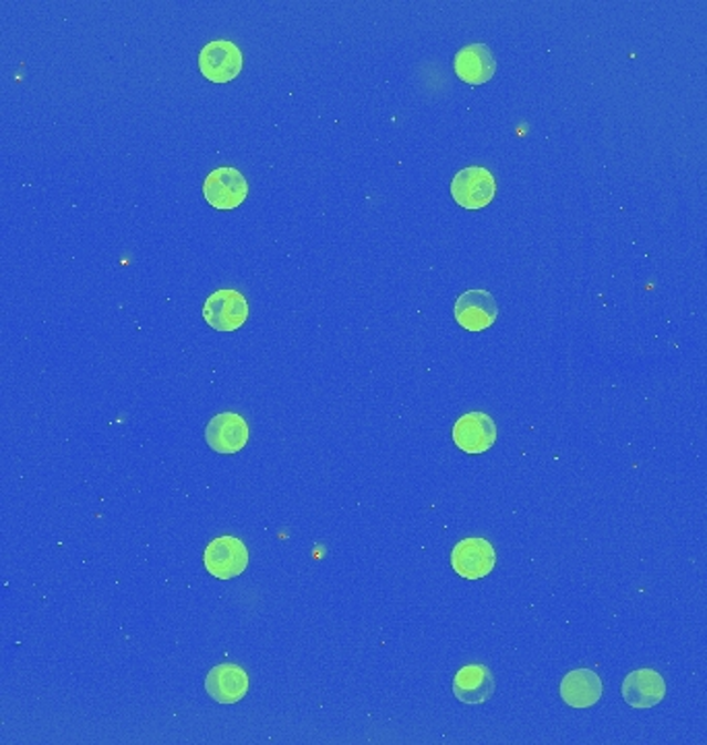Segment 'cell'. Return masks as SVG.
Listing matches in <instances>:
<instances>
[{"mask_svg":"<svg viewBox=\"0 0 707 745\" xmlns=\"http://www.w3.org/2000/svg\"><path fill=\"white\" fill-rule=\"evenodd\" d=\"M205 323L216 332H236L249 319V302L232 288L216 290L204 304Z\"/></svg>","mask_w":707,"mask_h":745,"instance_id":"1","label":"cell"},{"mask_svg":"<svg viewBox=\"0 0 707 745\" xmlns=\"http://www.w3.org/2000/svg\"><path fill=\"white\" fill-rule=\"evenodd\" d=\"M497 195V183L485 166H468L451 180V197L464 209H482L490 206Z\"/></svg>","mask_w":707,"mask_h":745,"instance_id":"2","label":"cell"},{"mask_svg":"<svg viewBox=\"0 0 707 745\" xmlns=\"http://www.w3.org/2000/svg\"><path fill=\"white\" fill-rule=\"evenodd\" d=\"M204 195L209 206L228 211L245 204L249 195V183L238 168L221 166L205 176Z\"/></svg>","mask_w":707,"mask_h":745,"instance_id":"3","label":"cell"},{"mask_svg":"<svg viewBox=\"0 0 707 745\" xmlns=\"http://www.w3.org/2000/svg\"><path fill=\"white\" fill-rule=\"evenodd\" d=\"M205 570L218 580H232L249 566V549L236 537H218L204 551Z\"/></svg>","mask_w":707,"mask_h":745,"instance_id":"4","label":"cell"},{"mask_svg":"<svg viewBox=\"0 0 707 745\" xmlns=\"http://www.w3.org/2000/svg\"><path fill=\"white\" fill-rule=\"evenodd\" d=\"M497 566V551L487 539H461L451 551V568L464 580H482Z\"/></svg>","mask_w":707,"mask_h":745,"instance_id":"5","label":"cell"},{"mask_svg":"<svg viewBox=\"0 0 707 745\" xmlns=\"http://www.w3.org/2000/svg\"><path fill=\"white\" fill-rule=\"evenodd\" d=\"M242 52L235 42L214 40L199 52V71L211 83H228L242 71Z\"/></svg>","mask_w":707,"mask_h":745,"instance_id":"6","label":"cell"},{"mask_svg":"<svg viewBox=\"0 0 707 745\" xmlns=\"http://www.w3.org/2000/svg\"><path fill=\"white\" fill-rule=\"evenodd\" d=\"M454 444L470 456L487 454L497 444V425L487 413H468L459 416L451 431Z\"/></svg>","mask_w":707,"mask_h":745,"instance_id":"7","label":"cell"},{"mask_svg":"<svg viewBox=\"0 0 707 745\" xmlns=\"http://www.w3.org/2000/svg\"><path fill=\"white\" fill-rule=\"evenodd\" d=\"M249 425L245 416L238 413L216 414L205 427V442L223 456H232L245 449V445L249 444Z\"/></svg>","mask_w":707,"mask_h":745,"instance_id":"8","label":"cell"},{"mask_svg":"<svg viewBox=\"0 0 707 745\" xmlns=\"http://www.w3.org/2000/svg\"><path fill=\"white\" fill-rule=\"evenodd\" d=\"M454 315L464 330L485 332L499 318V304L488 290H466L456 301Z\"/></svg>","mask_w":707,"mask_h":745,"instance_id":"9","label":"cell"},{"mask_svg":"<svg viewBox=\"0 0 707 745\" xmlns=\"http://www.w3.org/2000/svg\"><path fill=\"white\" fill-rule=\"evenodd\" d=\"M205 692L218 704H238L249 692V675L240 665L221 663L207 673Z\"/></svg>","mask_w":707,"mask_h":745,"instance_id":"10","label":"cell"},{"mask_svg":"<svg viewBox=\"0 0 707 745\" xmlns=\"http://www.w3.org/2000/svg\"><path fill=\"white\" fill-rule=\"evenodd\" d=\"M495 687H497V682H495L492 671L480 663L461 666L451 685L454 696L461 704H470V706L487 704L488 700L495 696Z\"/></svg>","mask_w":707,"mask_h":745,"instance_id":"11","label":"cell"},{"mask_svg":"<svg viewBox=\"0 0 707 745\" xmlns=\"http://www.w3.org/2000/svg\"><path fill=\"white\" fill-rule=\"evenodd\" d=\"M457 77L470 85H482L495 77L497 59L487 44H468L459 48L454 56Z\"/></svg>","mask_w":707,"mask_h":745,"instance_id":"12","label":"cell"},{"mask_svg":"<svg viewBox=\"0 0 707 745\" xmlns=\"http://www.w3.org/2000/svg\"><path fill=\"white\" fill-rule=\"evenodd\" d=\"M666 696V682L654 669L631 671L623 682V699L633 708H652Z\"/></svg>","mask_w":707,"mask_h":745,"instance_id":"13","label":"cell"},{"mask_svg":"<svg viewBox=\"0 0 707 745\" xmlns=\"http://www.w3.org/2000/svg\"><path fill=\"white\" fill-rule=\"evenodd\" d=\"M604 685L592 669L569 671L561 682V699L571 708H590L602 699Z\"/></svg>","mask_w":707,"mask_h":745,"instance_id":"14","label":"cell"}]
</instances>
